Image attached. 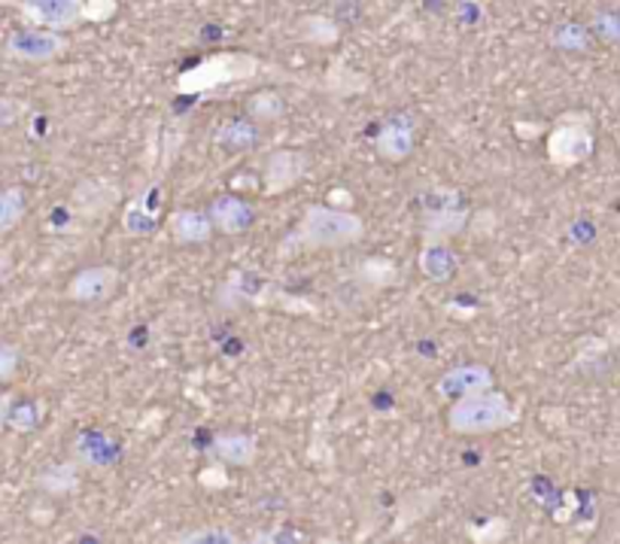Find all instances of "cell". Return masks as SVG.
<instances>
[{"label":"cell","instance_id":"ac0fdd59","mask_svg":"<svg viewBox=\"0 0 620 544\" xmlns=\"http://www.w3.org/2000/svg\"><path fill=\"white\" fill-rule=\"evenodd\" d=\"M420 271L435 283H447L457 274V253L447 246V241H423L420 250Z\"/></svg>","mask_w":620,"mask_h":544},{"label":"cell","instance_id":"ba28073f","mask_svg":"<svg viewBox=\"0 0 620 544\" xmlns=\"http://www.w3.org/2000/svg\"><path fill=\"white\" fill-rule=\"evenodd\" d=\"M122 283L119 268L113 265H89L68 280V299L77 304H101L116 296Z\"/></svg>","mask_w":620,"mask_h":544},{"label":"cell","instance_id":"44dd1931","mask_svg":"<svg viewBox=\"0 0 620 544\" xmlns=\"http://www.w3.org/2000/svg\"><path fill=\"white\" fill-rule=\"evenodd\" d=\"M27 213V195L22 186H3L0 189V234L19 229V222Z\"/></svg>","mask_w":620,"mask_h":544},{"label":"cell","instance_id":"4fadbf2b","mask_svg":"<svg viewBox=\"0 0 620 544\" xmlns=\"http://www.w3.org/2000/svg\"><path fill=\"white\" fill-rule=\"evenodd\" d=\"M469 225V210L462 205H457V198L447 195L441 205L429 207L423 213V241H450L457 238L462 229Z\"/></svg>","mask_w":620,"mask_h":544},{"label":"cell","instance_id":"f1b7e54d","mask_svg":"<svg viewBox=\"0 0 620 544\" xmlns=\"http://www.w3.org/2000/svg\"><path fill=\"white\" fill-rule=\"evenodd\" d=\"M229 465L216 463V465H207L198 472V481H202L204 490H222V487H229V472H226Z\"/></svg>","mask_w":620,"mask_h":544},{"label":"cell","instance_id":"cb8c5ba5","mask_svg":"<svg viewBox=\"0 0 620 544\" xmlns=\"http://www.w3.org/2000/svg\"><path fill=\"white\" fill-rule=\"evenodd\" d=\"M337 25L329 15H305L301 19V37L317 46H332L337 40Z\"/></svg>","mask_w":620,"mask_h":544},{"label":"cell","instance_id":"ffe728a7","mask_svg":"<svg viewBox=\"0 0 620 544\" xmlns=\"http://www.w3.org/2000/svg\"><path fill=\"white\" fill-rule=\"evenodd\" d=\"M594 31L590 25H584V22H556L551 27V46L553 49H560V53H572V55H584L594 49Z\"/></svg>","mask_w":620,"mask_h":544},{"label":"cell","instance_id":"5b68a950","mask_svg":"<svg viewBox=\"0 0 620 544\" xmlns=\"http://www.w3.org/2000/svg\"><path fill=\"white\" fill-rule=\"evenodd\" d=\"M68 37L58 34V31L25 25L7 37L3 49H7V55L13 61H22V65H49V61H58L61 55L68 53Z\"/></svg>","mask_w":620,"mask_h":544},{"label":"cell","instance_id":"e0dca14e","mask_svg":"<svg viewBox=\"0 0 620 544\" xmlns=\"http://www.w3.org/2000/svg\"><path fill=\"white\" fill-rule=\"evenodd\" d=\"M259 123L253 119H229L214 131V143L219 150L231 152V155H241L259 147Z\"/></svg>","mask_w":620,"mask_h":544},{"label":"cell","instance_id":"7a4b0ae2","mask_svg":"<svg viewBox=\"0 0 620 544\" xmlns=\"http://www.w3.org/2000/svg\"><path fill=\"white\" fill-rule=\"evenodd\" d=\"M517 420H520V408L514 405L508 395L500 393V390H484V393L466 395V398L450 402V408H447L450 432L466 438L496 436V432L512 429Z\"/></svg>","mask_w":620,"mask_h":544},{"label":"cell","instance_id":"277c9868","mask_svg":"<svg viewBox=\"0 0 620 544\" xmlns=\"http://www.w3.org/2000/svg\"><path fill=\"white\" fill-rule=\"evenodd\" d=\"M544 147H548L551 164H556L560 171L578 167V164L587 162L596 150V137L594 131H590V119H587L584 113H581V116L569 113V116H563V119L556 123L551 135H548V143H544Z\"/></svg>","mask_w":620,"mask_h":544},{"label":"cell","instance_id":"4316f807","mask_svg":"<svg viewBox=\"0 0 620 544\" xmlns=\"http://www.w3.org/2000/svg\"><path fill=\"white\" fill-rule=\"evenodd\" d=\"M19 368H22V350L13 340H0V383L15 381Z\"/></svg>","mask_w":620,"mask_h":544},{"label":"cell","instance_id":"484cf974","mask_svg":"<svg viewBox=\"0 0 620 544\" xmlns=\"http://www.w3.org/2000/svg\"><path fill=\"white\" fill-rule=\"evenodd\" d=\"M596 40L608 43V46H618L620 43V15L618 13H596L590 22Z\"/></svg>","mask_w":620,"mask_h":544},{"label":"cell","instance_id":"603a6c76","mask_svg":"<svg viewBox=\"0 0 620 544\" xmlns=\"http://www.w3.org/2000/svg\"><path fill=\"white\" fill-rule=\"evenodd\" d=\"M43 405L41 402H13V408H10V423H7V429H13L19 436H27V432H34L43 420Z\"/></svg>","mask_w":620,"mask_h":544},{"label":"cell","instance_id":"f546056e","mask_svg":"<svg viewBox=\"0 0 620 544\" xmlns=\"http://www.w3.org/2000/svg\"><path fill=\"white\" fill-rule=\"evenodd\" d=\"M15 395L13 393H0V436L7 432V423H10V408H13Z\"/></svg>","mask_w":620,"mask_h":544},{"label":"cell","instance_id":"d6986e66","mask_svg":"<svg viewBox=\"0 0 620 544\" xmlns=\"http://www.w3.org/2000/svg\"><path fill=\"white\" fill-rule=\"evenodd\" d=\"M82 465L77 460L68 463H55L49 468H43L37 475V490L49 493V496H70V493L80 490L82 484Z\"/></svg>","mask_w":620,"mask_h":544},{"label":"cell","instance_id":"5bb4252c","mask_svg":"<svg viewBox=\"0 0 620 544\" xmlns=\"http://www.w3.org/2000/svg\"><path fill=\"white\" fill-rule=\"evenodd\" d=\"M168 232L174 238L176 244L183 246H202L214 238V219L207 210L198 207H180L168 217Z\"/></svg>","mask_w":620,"mask_h":544},{"label":"cell","instance_id":"8992f818","mask_svg":"<svg viewBox=\"0 0 620 544\" xmlns=\"http://www.w3.org/2000/svg\"><path fill=\"white\" fill-rule=\"evenodd\" d=\"M19 13L25 25L70 34L85 25V0H19Z\"/></svg>","mask_w":620,"mask_h":544},{"label":"cell","instance_id":"83f0119b","mask_svg":"<svg viewBox=\"0 0 620 544\" xmlns=\"http://www.w3.org/2000/svg\"><path fill=\"white\" fill-rule=\"evenodd\" d=\"M119 13V0H85V22H110Z\"/></svg>","mask_w":620,"mask_h":544},{"label":"cell","instance_id":"8fae6325","mask_svg":"<svg viewBox=\"0 0 620 544\" xmlns=\"http://www.w3.org/2000/svg\"><path fill=\"white\" fill-rule=\"evenodd\" d=\"M70 453L82 468H110V465L119 463L122 444L110 436L107 429H82L73 438Z\"/></svg>","mask_w":620,"mask_h":544},{"label":"cell","instance_id":"6da1fadb","mask_svg":"<svg viewBox=\"0 0 620 544\" xmlns=\"http://www.w3.org/2000/svg\"><path fill=\"white\" fill-rule=\"evenodd\" d=\"M365 238V222L351 207L337 205H310L298 225L286 234L280 253L296 250H344L359 244Z\"/></svg>","mask_w":620,"mask_h":544},{"label":"cell","instance_id":"3957f363","mask_svg":"<svg viewBox=\"0 0 620 544\" xmlns=\"http://www.w3.org/2000/svg\"><path fill=\"white\" fill-rule=\"evenodd\" d=\"M262 73V61L250 53H216L207 55L195 68L183 70L176 80V92L180 95H204V92H216L231 82L253 80Z\"/></svg>","mask_w":620,"mask_h":544},{"label":"cell","instance_id":"d4e9b609","mask_svg":"<svg viewBox=\"0 0 620 544\" xmlns=\"http://www.w3.org/2000/svg\"><path fill=\"white\" fill-rule=\"evenodd\" d=\"M174 542L180 544H238V535L229 530H219V526H207V530H195V532H180L174 535Z\"/></svg>","mask_w":620,"mask_h":544},{"label":"cell","instance_id":"52a82bcc","mask_svg":"<svg viewBox=\"0 0 620 544\" xmlns=\"http://www.w3.org/2000/svg\"><path fill=\"white\" fill-rule=\"evenodd\" d=\"M310 159L301 150H274L262 164V192L265 195H284L296 189L308 177Z\"/></svg>","mask_w":620,"mask_h":544},{"label":"cell","instance_id":"2e32d148","mask_svg":"<svg viewBox=\"0 0 620 544\" xmlns=\"http://www.w3.org/2000/svg\"><path fill=\"white\" fill-rule=\"evenodd\" d=\"M159 225H162V205H159L156 189L140 192L135 201L125 207V213H122V229L131 234V238H149Z\"/></svg>","mask_w":620,"mask_h":544},{"label":"cell","instance_id":"7402d4cb","mask_svg":"<svg viewBox=\"0 0 620 544\" xmlns=\"http://www.w3.org/2000/svg\"><path fill=\"white\" fill-rule=\"evenodd\" d=\"M246 116L259 125L277 123L286 116V101L277 92H256L246 101Z\"/></svg>","mask_w":620,"mask_h":544},{"label":"cell","instance_id":"30bf717a","mask_svg":"<svg viewBox=\"0 0 620 544\" xmlns=\"http://www.w3.org/2000/svg\"><path fill=\"white\" fill-rule=\"evenodd\" d=\"M493 371L481 362H462V366H453L450 371H445L438 383H435V393L445 402H457V398H466V395L484 393V390H493Z\"/></svg>","mask_w":620,"mask_h":544},{"label":"cell","instance_id":"7c38bea8","mask_svg":"<svg viewBox=\"0 0 620 544\" xmlns=\"http://www.w3.org/2000/svg\"><path fill=\"white\" fill-rule=\"evenodd\" d=\"M207 213L214 219L216 232L229 234V238L250 232L253 222H256V207L241 195H219V198H214V205L207 207Z\"/></svg>","mask_w":620,"mask_h":544},{"label":"cell","instance_id":"9c48e42d","mask_svg":"<svg viewBox=\"0 0 620 544\" xmlns=\"http://www.w3.org/2000/svg\"><path fill=\"white\" fill-rule=\"evenodd\" d=\"M375 150L383 162H405L417 150V125L407 119L405 113H395L390 119H383L375 137Z\"/></svg>","mask_w":620,"mask_h":544},{"label":"cell","instance_id":"9a60e30c","mask_svg":"<svg viewBox=\"0 0 620 544\" xmlns=\"http://www.w3.org/2000/svg\"><path fill=\"white\" fill-rule=\"evenodd\" d=\"M216 463L229 468H250L259 456V438L250 432H219L210 441Z\"/></svg>","mask_w":620,"mask_h":544}]
</instances>
